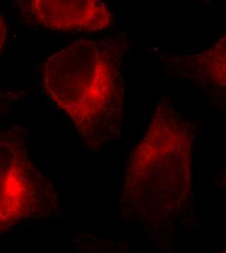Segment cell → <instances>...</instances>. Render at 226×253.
<instances>
[{
    "label": "cell",
    "mask_w": 226,
    "mask_h": 253,
    "mask_svg": "<svg viewBox=\"0 0 226 253\" xmlns=\"http://www.w3.org/2000/svg\"><path fill=\"white\" fill-rule=\"evenodd\" d=\"M226 253V252H224V253Z\"/></svg>",
    "instance_id": "9"
},
{
    "label": "cell",
    "mask_w": 226,
    "mask_h": 253,
    "mask_svg": "<svg viewBox=\"0 0 226 253\" xmlns=\"http://www.w3.org/2000/svg\"><path fill=\"white\" fill-rule=\"evenodd\" d=\"M127 48L124 34L79 39L50 56L42 66L43 91L93 149L122 135Z\"/></svg>",
    "instance_id": "2"
},
{
    "label": "cell",
    "mask_w": 226,
    "mask_h": 253,
    "mask_svg": "<svg viewBox=\"0 0 226 253\" xmlns=\"http://www.w3.org/2000/svg\"><path fill=\"white\" fill-rule=\"evenodd\" d=\"M70 253H136L126 243L92 234L76 238Z\"/></svg>",
    "instance_id": "6"
},
{
    "label": "cell",
    "mask_w": 226,
    "mask_h": 253,
    "mask_svg": "<svg viewBox=\"0 0 226 253\" xmlns=\"http://www.w3.org/2000/svg\"><path fill=\"white\" fill-rule=\"evenodd\" d=\"M28 8L37 25L52 31L98 32L113 23L112 13L99 0H32Z\"/></svg>",
    "instance_id": "4"
},
{
    "label": "cell",
    "mask_w": 226,
    "mask_h": 253,
    "mask_svg": "<svg viewBox=\"0 0 226 253\" xmlns=\"http://www.w3.org/2000/svg\"><path fill=\"white\" fill-rule=\"evenodd\" d=\"M58 207L51 182L30 158L26 129L14 126L0 131V232L52 217Z\"/></svg>",
    "instance_id": "3"
},
{
    "label": "cell",
    "mask_w": 226,
    "mask_h": 253,
    "mask_svg": "<svg viewBox=\"0 0 226 253\" xmlns=\"http://www.w3.org/2000/svg\"><path fill=\"white\" fill-rule=\"evenodd\" d=\"M18 99L17 94L9 91L0 90V110H5L10 107Z\"/></svg>",
    "instance_id": "7"
},
{
    "label": "cell",
    "mask_w": 226,
    "mask_h": 253,
    "mask_svg": "<svg viewBox=\"0 0 226 253\" xmlns=\"http://www.w3.org/2000/svg\"><path fill=\"white\" fill-rule=\"evenodd\" d=\"M195 137L193 123L163 98L131 154L120 210L149 235L171 231L191 204Z\"/></svg>",
    "instance_id": "1"
},
{
    "label": "cell",
    "mask_w": 226,
    "mask_h": 253,
    "mask_svg": "<svg viewBox=\"0 0 226 253\" xmlns=\"http://www.w3.org/2000/svg\"><path fill=\"white\" fill-rule=\"evenodd\" d=\"M6 40V26L3 22V19L0 17V53L3 50Z\"/></svg>",
    "instance_id": "8"
},
{
    "label": "cell",
    "mask_w": 226,
    "mask_h": 253,
    "mask_svg": "<svg viewBox=\"0 0 226 253\" xmlns=\"http://www.w3.org/2000/svg\"><path fill=\"white\" fill-rule=\"evenodd\" d=\"M226 37L202 53L185 57H169L181 75L215 95L225 94L226 85Z\"/></svg>",
    "instance_id": "5"
}]
</instances>
